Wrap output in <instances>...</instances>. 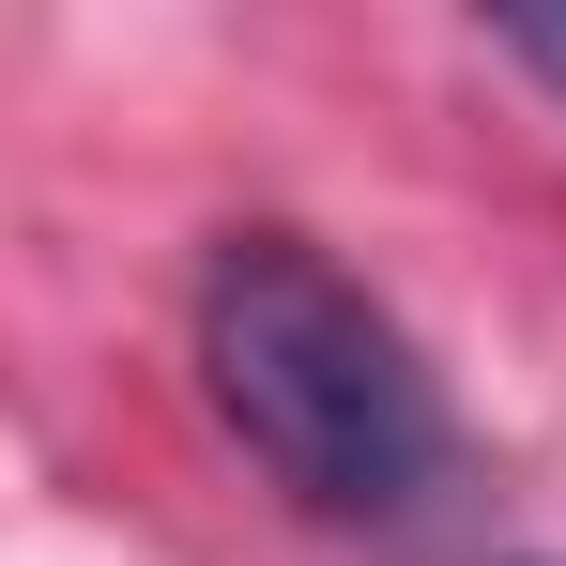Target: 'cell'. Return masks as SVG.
I'll return each instance as SVG.
<instances>
[{"mask_svg":"<svg viewBox=\"0 0 566 566\" xmlns=\"http://www.w3.org/2000/svg\"><path fill=\"white\" fill-rule=\"evenodd\" d=\"M199 398L337 536L429 521V490L460 474V413L413 353V322L322 230H276V214L214 230V261H199Z\"/></svg>","mask_w":566,"mask_h":566,"instance_id":"cell-1","label":"cell"},{"mask_svg":"<svg viewBox=\"0 0 566 566\" xmlns=\"http://www.w3.org/2000/svg\"><path fill=\"white\" fill-rule=\"evenodd\" d=\"M490 46H505L536 93H566V0H521V15H490Z\"/></svg>","mask_w":566,"mask_h":566,"instance_id":"cell-2","label":"cell"}]
</instances>
